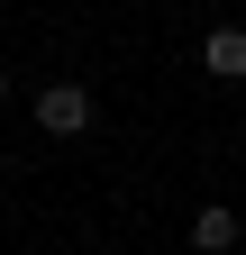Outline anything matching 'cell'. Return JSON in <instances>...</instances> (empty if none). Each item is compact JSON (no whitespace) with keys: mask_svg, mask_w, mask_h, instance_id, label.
<instances>
[{"mask_svg":"<svg viewBox=\"0 0 246 255\" xmlns=\"http://www.w3.org/2000/svg\"><path fill=\"white\" fill-rule=\"evenodd\" d=\"M37 128L82 137V128H91V91H82V82H46V91H37Z\"/></svg>","mask_w":246,"mask_h":255,"instance_id":"6da1fadb","label":"cell"},{"mask_svg":"<svg viewBox=\"0 0 246 255\" xmlns=\"http://www.w3.org/2000/svg\"><path fill=\"white\" fill-rule=\"evenodd\" d=\"M201 73L246 82V27H210V37H201Z\"/></svg>","mask_w":246,"mask_h":255,"instance_id":"7a4b0ae2","label":"cell"},{"mask_svg":"<svg viewBox=\"0 0 246 255\" xmlns=\"http://www.w3.org/2000/svg\"><path fill=\"white\" fill-rule=\"evenodd\" d=\"M192 246H201V255H228V246H237V210H228V201L192 210Z\"/></svg>","mask_w":246,"mask_h":255,"instance_id":"3957f363","label":"cell"},{"mask_svg":"<svg viewBox=\"0 0 246 255\" xmlns=\"http://www.w3.org/2000/svg\"><path fill=\"white\" fill-rule=\"evenodd\" d=\"M0 101H9V73H0Z\"/></svg>","mask_w":246,"mask_h":255,"instance_id":"277c9868","label":"cell"}]
</instances>
